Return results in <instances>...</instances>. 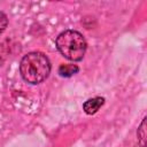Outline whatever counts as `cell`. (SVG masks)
<instances>
[{
    "mask_svg": "<svg viewBox=\"0 0 147 147\" xmlns=\"http://www.w3.org/2000/svg\"><path fill=\"white\" fill-rule=\"evenodd\" d=\"M55 45L62 56L74 62L80 61L87 48L84 36L76 30H65L61 32L56 37Z\"/></svg>",
    "mask_w": 147,
    "mask_h": 147,
    "instance_id": "obj_2",
    "label": "cell"
},
{
    "mask_svg": "<svg viewBox=\"0 0 147 147\" xmlns=\"http://www.w3.org/2000/svg\"><path fill=\"white\" fill-rule=\"evenodd\" d=\"M7 25H8V18H7L6 14L0 10V34L6 30Z\"/></svg>",
    "mask_w": 147,
    "mask_h": 147,
    "instance_id": "obj_6",
    "label": "cell"
},
{
    "mask_svg": "<svg viewBox=\"0 0 147 147\" xmlns=\"http://www.w3.org/2000/svg\"><path fill=\"white\" fill-rule=\"evenodd\" d=\"M79 68L75 64H61L59 67V74L61 77H71L72 75L77 74Z\"/></svg>",
    "mask_w": 147,
    "mask_h": 147,
    "instance_id": "obj_4",
    "label": "cell"
},
{
    "mask_svg": "<svg viewBox=\"0 0 147 147\" xmlns=\"http://www.w3.org/2000/svg\"><path fill=\"white\" fill-rule=\"evenodd\" d=\"M146 117L142 118L139 127H138V131H137V138H138V144L140 147H145L146 146Z\"/></svg>",
    "mask_w": 147,
    "mask_h": 147,
    "instance_id": "obj_5",
    "label": "cell"
},
{
    "mask_svg": "<svg viewBox=\"0 0 147 147\" xmlns=\"http://www.w3.org/2000/svg\"><path fill=\"white\" fill-rule=\"evenodd\" d=\"M103 103H105V98L95 96V98L86 100L83 105V109L87 115H93L103 106Z\"/></svg>",
    "mask_w": 147,
    "mask_h": 147,
    "instance_id": "obj_3",
    "label": "cell"
},
{
    "mask_svg": "<svg viewBox=\"0 0 147 147\" xmlns=\"http://www.w3.org/2000/svg\"><path fill=\"white\" fill-rule=\"evenodd\" d=\"M51 62L48 57L40 52H31L25 54L20 63V72L22 78L32 85L44 82L51 72Z\"/></svg>",
    "mask_w": 147,
    "mask_h": 147,
    "instance_id": "obj_1",
    "label": "cell"
},
{
    "mask_svg": "<svg viewBox=\"0 0 147 147\" xmlns=\"http://www.w3.org/2000/svg\"><path fill=\"white\" fill-rule=\"evenodd\" d=\"M2 64H3V60H2V57L0 56V67H1Z\"/></svg>",
    "mask_w": 147,
    "mask_h": 147,
    "instance_id": "obj_7",
    "label": "cell"
}]
</instances>
